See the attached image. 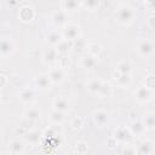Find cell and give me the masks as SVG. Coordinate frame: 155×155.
<instances>
[{
    "instance_id": "cell-8",
    "label": "cell",
    "mask_w": 155,
    "mask_h": 155,
    "mask_svg": "<svg viewBox=\"0 0 155 155\" xmlns=\"http://www.w3.org/2000/svg\"><path fill=\"white\" fill-rule=\"evenodd\" d=\"M24 143L19 139H12L10 143H8V151L12 154V155H22L24 153Z\"/></svg>"
},
{
    "instance_id": "cell-23",
    "label": "cell",
    "mask_w": 155,
    "mask_h": 155,
    "mask_svg": "<svg viewBox=\"0 0 155 155\" xmlns=\"http://www.w3.org/2000/svg\"><path fill=\"white\" fill-rule=\"evenodd\" d=\"M73 47V41H69V40H65V39H62V41L54 47L57 50L58 53H65L68 52L69 48Z\"/></svg>"
},
{
    "instance_id": "cell-15",
    "label": "cell",
    "mask_w": 155,
    "mask_h": 155,
    "mask_svg": "<svg viewBox=\"0 0 155 155\" xmlns=\"http://www.w3.org/2000/svg\"><path fill=\"white\" fill-rule=\"evenodd\" d=\"M97 64V61H96V57L91 56V54H85L82 58H81V65L82 68H85L86 70H92Z\"/></svg>"
},
{
    "instance_id": "cell-19",
    "label": "cell",
    "mask_w": 155,
    "mask_h": 155,
    "mask_svg": "<svg viewBox=\"0 0 155 155\" xmlns=\"http://www.w3.org/2000/svg\"><path fill=\"white\" fill-rule=\"evenodd\" d=\"M34 15H35V12H34V10H33L30 6H24V7H22L21 11H19V17H21L23 21H25V22L31 21V19L34 18Z\"/></svg>"
},
{
    "instance_id": "cell-22",
    "label": "cell",
    "mask_w": 155,
    "mask_h": 155,
    "mask_svg": "<svg viewBox=\"0 0 155 155\" xmlns=\"http://www.w3.org/2000/svg\"><path fill=\"white\" fill-rule=\"evenodd\" d=\"M46 41L51 45V46H57L61 41H62V35L58 31H50L46 35Z\"/></svg>"
},
{
    "instance_id": "cell-13",
    "label": "cell",
    "mask_w": 155,
    "mask_h": 155,
    "mask_svg": "<svg viewBox=\"0 0 155 155\" xmlns=\"http://www.w3.org/2000/svg\"><path fill=\"white\" fill-rule=\"evenodd\" d=\"M114 80L117 86L120 87H127L131 84V74H114Z\"/></svg>"
},
{
    "instance_id": "cell-20",
    "label": "cell",
    "mask_w": 155,
    "mask_h": 155,
    "mask_svg": "<svg viewBox=\"0 0 155 155\" xmlns=\"http://www.w3.org/2000/svg\"><path fill=\"white\" fill-rule=\"evenodd\" d=\"M116 73L119 74H131L132 73V64L127 61H121L116 65Z\"/></svg>"
},
{
    "instance_id": "cell-31",
    "label": "cell",
    "mask_w": 155,
    "mask_h": 155,
    "mask_svg": "<svg viewBox=\"0 0 155 155\" xmlns=\"http://www.w3.org/2000/svg\"><path fill=\"white\" fill-rule=\"evenodd\" d=\"M80 5L85 6V7H86L87 10H90V11H94V10H97V8L99 7V1H98V0H87V1L81 2Z\"/></svg>"
},
{
    "instance_id": "cell-16",
    "label": "cell",
    "mask_w": 155,
    "mask_h": 155,
    "mask_svg": "<svg viewBox=\"0 0 155 155\" xmlns=\"http://www.w3.org/2000/svg\"><path fill=\"white\" fill-rule=\"evenodd\" d=\"M92 119H93V122L98 126H103L107 121H108V113L107 111H103V110H98V111H94L92 114Z\"/></svg>"
},
{
    "instance_id": "cell-12",
    "label": "cell",
    "mask_w": 155,
    "mask_h": 155,
    "mask_svg": "<svg viewBox=\"0 0 155 155\" xmlns=\"http://www.w3.org/2000/svg\"><path fill=\"white\" fill-rule=\"evenodd\" d=\"M53 108L57 111L65 113V111L69 110V103H68V101L64 97H57L53 101Z\"/></svg>"
},
{
    "instance_id": "cell-39",
    "label": "cell",
    "mask_w": 155,
    "mask_h": 155,
    "mask_svg": "<svg viewBox=\"0 0 155 155\" xmlns=\"http://www.w3.org/2000/svg\"><path fill=\"white\" fill-rule=\"evenodd\" d=\"M154 19H155V17H154V16H150V17H149V19H148V22H149V25H150V28H154V27H155Z\"/></svg>"
},
{
    "instance_id": "cell-18",
    "label": "cell",
    "mask_w": 155,
    "mask_h": 155,
    "mask_svg": "<svg viewBox=\"0 0 155 155\" xmlns=\"http://www.w3.org/2000/svg\"><path fill=\"white\" fill-rule=\"evenodd\" d=\"M40 115H41V114H40V110L36 109V108H29V109H27L25 113H24V117H25V120L29 121V122H34V121L39 120V119H40Z\"/></svg>"
},
{
    "instance_id": "cell-3",
    "label": "cell",
    "mask_w": 155,
    "mask_h": 155,
    "mask_svg": "<svg viewBox=\"0 0 155 155\" xmlns=\"http://www.w3.org/2000/svg\"><path fill=\"white\" fill-rule=\"evenodd\" d=\"M80 35V28L76 24H65L63 29V36L65 40L75 41L79 39Z\"/></svg>"
},
{
    "instance_id": "cell-29",
    "label": "cell",
    "mask_w": 155,
    "mask_h": 155,
    "mask_svg": "<svg viewBox=\"0 0 155 155\" xmlns=\"http://www.w3.org/2000/svg\"><path fill=\"white\" fill-rule=\"evenodd\" d=\"M50 120H51L52 124L58 125V124L63 122V120H64V113L53 110V111H51V114H50Z\"/></svg>"
},
{
    "instance_id": "cell-37",
    "label": "cell",
    "mask_w": 155,
    "mask_h": 155,
    "mask_svg": "<svg viewBox=\"0 0 155 155\" xmlns=\"http://www.w3.org/2000/svg\"><path fill=\"white\" fill-rule=\"evenodd\" d=\"M107 144H108V147H109V148H114V147L116 145V140L111 137V138H109V139L107 140Z\"/></svg>"
},
{
    "instance_id": "cell-24",
    "label": "cell",
    "mask_w": 155,
    "mask_h": 155,
    "mask_svg": "<svg viewBox=\"0 0 155 155\" xmlns=\"http://www.w3.org/2000/svg\"><path fill=\"white\" fill-rule=\"evenodd\" d=\"M40 138H41V133H39V132L35 131V130L28 131V132L25 133V139H27L30 144H36V143H39Z\"/></svg>"
},
{
    "instance_id": "cell-33",
    "label": "cell",
    "mask_w": 155,
    "mask_h": 155,
    "mask_svg": "<svg viewBox=\"0 0 155 155\" xmlns=\"http://www.w3.org/2000/svg\"><path fill=\"white\" fill-rule=\"evenodd\" d=\"M70 126H71L74 130H80V128L82 127V120H81L80 117H74V119L71 120Z\"/></svg>"
},
{
    "instance_id": "cell-25",
    "label": "cell",
    "mask_w": 155,
    "mask_h": 155,
    "mask_svg": "<svg viewBox=\"0 0 155 155\" xmlns=\"http://www.w3.org/2000/svg\"><path fill=\"white\" fill-rule=\"evenodd\" d=\"M61 5H62V10L67 12V11H75L80 6V2L74 0H65V1H62Z\"/></svg>"
},
{
    "instance_id": "cell-10",
    "label": "cell",
    "mask_w": 155,
    "mask_h": 155,
    "mask_svg": "<svg viewBox=\"0 0 155 155\" xmlns=\"http://www.w3.org/2000/svg\"><path fill=\"white\" fill-rule=\"evenodd\" d=\"M131 137V133L127 128L125 127H117L114 130V133H113V138L116 140V142H126L127 139H130Z\"/></svg>"
},
{
    "instance_id": "cell-26",
    "label": "cell",
    "mask_w": 155,
    "mask_h": 155,
    "mask_svg": "<svg viewBox=\"0 0 155 155\" xmlns=\"http://www.w3.org/2000/svg\"><path fill=\"white\" fill-rule=\"evenodd\" d=\"M142 124L144 125V128H145V130H147V128H148V130H153L154 126H155V116H154V114H153V113L147 114V115L144 116Z\"/></svg>"
},
{
    "instance_id": "cell-9",
    "label": "cell",
    "mask_w": 155,
    "mask_h": 155,
    "mask_svg": "<svg viewBox=\"0 0 155 155\" xmlns=\"http://www.w3.org/2000/svg\"><path fill=\"white\" fill-rule=\"evenodd\" d=\"M50 80L52 84H61L64 80V70L62 68H52L48 73H47Z\"/></svg>"
},
{
    "instance_id": "cell-27",
    "label": "cell",
    "mask_w": 155,
    "mask_h": 155,
    "mask_svg": "<svg viewBox=\"0 0 155 155\" xmlns=\"http://www.w3.org/2000/svg\"><path fill=\"white\" fill-rule=\"evenodd\" d=\"M102 84H103V81H101L99 79H93L87 84V88H88V91L91 93H96L97 94L99 88H101V86H102Z\"/></svg>"
},
{
    "instance_id": "cell-35",
    "label": "cell",
    "mask_w": 155,
    "mask_h": 155,
    "mask_svg": "<svg viewBox=\"0 0 155 155\" xmlns=\"http://www.w3.org/2000/svg\"><path fill=\"white\" fill-rule=\"evenodd\" d=\"M121 155H136V149H134L132 145H126V147L122 149Z\"/></svg>"
},
{
    "instance_id": "cell-17",
    "label": "cell",
    "mask_w": 155,
    "mask_h": 155,
    "mask_svg": "<svg viewBox=\"0 0 155 155\" xmlns=\"http://www.w3.org/2000/svg\"><path fill=\"white\" fill-rule=\"evenodd\" d=\"M35 97V93L31 88H23L19 94H18V98L23 102V103H30Z\"/></svg>"
},
{
    "instance_id": "cell-38",
    "label": "cell",
    "mask_w": 155,
    "mask_h": 155,
    "mask_svg": "<svg viewBox=\"0 0 155 155\" xmlns=\"http://www.w3.org/2000/svg\"><path fill=\"white\" fill-rule=\"evenodd\" d=\"M78 149H80V153H85L86 151V145H85V143H78L76 144V150Z\"/></svg>"
},
{
    "instance_id": "cell-2",
    "label": "cell",
    "mask_w": 155,
    "mask_h": 155,
    "mask_svg": "<svg viewBox=\"0 0 155 155\" xmlns=\"http://www.w3.org/2000/svg\"><path fill=\"white\" fill-rule=\"evenodd\" d=\"M137 51L142 57H149L154 52V45L150 40H147V39L139 40L137 44Z\"/></svg>"
},
{
    "instance_id": "cell-5",
    "label": "cell",
    "mask_w": 155,
    "mask_h": 155,
    "mask_svg": "<svg viewBox=\"0 0 155 155\" xmlns=\"http://www.w3.org/2000/svg\"><path fill=\"white\" fill-rule=\"evenodd\" d=\"M15 50L13 41L7 38H1L0 39V56L1 57H7L10 56Z\"/></svg>"
},
{
    "instance_id": "cell-14",
    "label": "cell",
    "mask_w": 155,
    "mask_h": 155,
    "mask_svg": "<svg viewBox=\"0 0 155 155\" xmlns=\"http://www.w3.org/2000/svg\"><path fill=\"white\" fill-rule=\"evenodd\" d=\"M153 143L149 142V140H145V142H142L138 148L136 149V154L137 155H150L153 153Z\"/></svg>"
},
{
    "instance_id": "cell-11",
    "label": "cell",
    "mask_w": 155,
    "mask_h": 155,
    "mask_svg": "<svg viewBox=\"0 0 155 155\" xmlns=\"http://www.w3.org/2000/svg\"><path fill=\"white\" fill-rule=\"evenodd\" d=\"M51 19H52V22H53L56 25H65V24H67V21H68L67 12H64L63 10L54 11Z\"/></svg>"
},
{
    "instance_id": "cell-36",
    "label": "cell",
    "mask_w": 155,
    "mask_h": 155,
    "mask_svg": "<svg viewBox=\"0 0 155 155\" xmlns=\"http://www.w3.org/2000/svg\"><path fill=\"white\" fill-rule=\"evenodd\" d=\"M7 85V76L4 74H0V90H2Z\"/></svg>"
},
{
    "instance_id": "cell-7",
    "label": "cell",
    "mask_w": 155,
    "mask_h": 155,
    "mask_svg": "<svg viewBox=\"0 0 155 155\" xmlns=\"http://www.w3.org/2000/svg\"><path fill=\"white\" fill-rule=\"evenodd\" d=\"M58 57H59V53L57 52V50L54 47L46 48L42 53V61L46 64H53L54 62L58 61Z\"/></svg>"
},
{
    "instance_id": "cell-40",
    "label": "cell",
    "mask_w": 155,
    "mask_h": 155,
    "mask_svg": "<svg viewBox=\"0 0 155 155\" xmlns=\"http://www.w3.org/2000/svg\"><path fill=\"white\" fill-rule=\"evenodd\" d=\"M136 155H137V154H136Z\"/></svg>"
},
{
    "instance_id": "cell-6",
    "label": "cell",
    "mask_w": 155,
    "mask_h": 155,
    "mask_svg": "<svg viewBox=\"0 0 155 155\" xmlns=\"http://www.w3.org/2000/svg\"><path fill=\"white\" fill-rule=\"evenodd\" d=\"M134 97L138 102L145 103L151 99V90L147 88L145 86H139L134 92Z\"/></svg>"
},
{
    "instance_id": "cell-28",
    "label": "cell",
    "mask_w": 155,
    "mask_h": 155,
    "mask_svg": "<svg viewBox=\"0 0 155 155\" xmlns=\"http://www.w3.org/2000/svg\"><path fill=\"white\" fill-rule=\"evenodd\" d=\"M97 94H98L101 98L109 97V96L111 94V86H110V84H108V82H103Z\"/></svg>"
},
{
    "instance_id": "cell-1",
    "label": "cell",
    "mask_w": 155,
    "mask_h": 155,
    "mask_svg": "<svg viewBox=\"0 0 155 155\" xmlns=\"http://www.w3.org/2000/svg\"><path fill=\"white\" fill-rule=\"evenodd\" d=\"M115 16H116V19H117L119 23L126 25V24H130V23L133 21L134 12H133L132 7H130L128 5H121V6L117 8Z\"/></svg>"
},
{
    "instance_id": "cell-34",
    "label": "cell",
    "mask_w": 155,
    "mask_h": 155,
    "mask_svg": "<svg viewBox=\"0 0 155 155\" xmlns=\"http://www.w3.org/2000/svg\"><path fill=\"white\" fill-rule=\"evenodd\" d=\"M41 136H44V137H46V138H53V137H56L57 134H56V131H54V128H52V127H48V128H46V130L44 131V133H42Z\"/></svg>"
},
{
    "instance_id": "cell-4",
    "label": "cell",
    "mask_w": 155,
    "mask_h": 155,
    "mask_svg": "<svg viewBox=\"0 0 155 155\" xmlns=\"http://www.w3.org/2000/svg\"><path fill=\"white\" fill-rule=\"evenodd\" d=\"M34 85H35L36 88H39L41 91H46V90L51 88L52 82H51V80H50L47 74H39L34 79Z\"/></svg>"
},
{
    "instance_id": "cell-30",
    "label": "cell",
    "mask_w": 155,
    "mask_h": 155,
    "mask_svg": "<svg viewBox=\"0 0 155 155\" xmlns=\"http://www.w3.org/2000/svg\"><path fill=\"white\" fill-rule=\"evenodd\" d=\"M86 50H87L88 54H91V56L96 57V56H97V54L101 52V45H99V44L93 42V44L87 45V46H86Z\"/></svg>"
},
{
    "instance_id": "cell-32",
    "label": "cell",
    "mask_w": 155,
    "mask_h": 155,
    "mask_svg": "<svg viewBox=\"0 0 155 155\" xmlns=\"http://www.w3.org/2000/svg\"><path fill=\"white\" fill-rule=\"evenodd\" d=\"M143 86H145L147 88H149V90H153L154 88V75L153 74H149L145 79H144V85Z\"/></svg>"
},
{
    "instance_id": "cell-21",
    "label": "cell",
    "mask_w": 155,
    "mask_h": 155,
    "mask_svg": "<svg viewBox=\"0 0 155 155\" xmlns=\"http://www.w3.org/2000/svg\"><path fill=\"white\" fill-rule=\"evenodd\" d=\"M144 125L142 124V121H132L131 126H130V133L133 136H139L144 132Z\"/></svg>"
}]
</instances>
